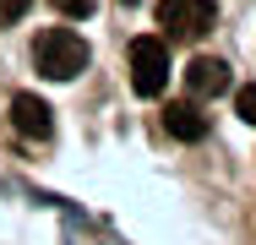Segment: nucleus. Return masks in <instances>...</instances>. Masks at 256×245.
Here are the masks:
<instances>
[{
    "label": "nucleus",
    "instance_id": "nucleus-1",
    "mask_svg": "<svg viewBox=\"0 0 256 245\" xmlns=\"http://www.w3.org/2000/svg\"><path fill=\"white\" fill-rule=\"evenodd\" d=\"M88 44H82V33H71V28H44L38 38H33V66L50 76V82H71V76H82L88 71Z\"/></svg>",
    "mask_w": 256,
    "mask_h": 245
},
{
    "label": "nucleus",
    "instance_id": "nucleus-2",
    "mask_svg": "<svg viewBox=\"0 0 256 245\" xmlns=\"http://www.w3.org/2000/svg\"><path fill=\"white\" fill-rule=\"evenodd\" d=\"M212 22H218L212 0H158V28L169 38H180V44H196Z\"/></svg>",
    "mask_w": 256,
    "mask_h": 245
},
{
    "label": "nucleus",
    "instance_id": "nucleus-3",
    "mask_svg": "<svg viewBox=\"0 0 256 245\" xmlns=\"http://www.w3.org/2000/svg\"><path fill=\"white\" fill-rule=\"evenodd\" d=\"M131 88L142 98H158L164 88H169V44L164 38H136L131 44Z\"/></svg>",
    "mask_w": 256,
    "mask_h": 245
},
{
    "label": "nucleus",
    "instance_id": "nucleus-4",
    "mask_svg": "<svg viewBox=\"0 0 256 245\" xmlns=\"http://www.w3.org/2000/svg\"><path fill=\"white\" fill-rule=\"evenodd\" d=\"M229 88H234V76H229V66H224L218 54H196V60L186 66V93L196 98V104H202V98H224Z\"/></svg>",
    "mask_w": 256,
    "mask_h": 245
},
{
    "label": "nucleus",
    "instance_id": "nucleus-5",
    "mask_svg": "<svg viewBox=\"0 0 256 245\" xmlns=\"http://www.w3.org/2000/svg\"><path fill=\"white\" fill-rule=\"evenodd\" d=\"M11 126H16V136H28V142H50L54 109L38 93H16V98H11Z\"/></svg>",
    "mask_w": 256,
    "mask_h": 245
},
{
    "label": "nucleus",
    "instance_id": "nucleus-6",
    "mask_svg": "<svg viewBox=\"0 0 256 245\" xmlns=\"http://www.w3.org/2000/svg\"><path fill=\"white\" fill-rule=\"evenodd\" d=\"M164 131L174 136V142H202L207 136V114L196 98H174L169 109H164Z\"/></svg>",
    "mask_w": 256,
    "mask_h": 245
},
{
    "label": "nucleus",
    "instance_id": "nucleus-7",
    "mask_svg": "<svg viewBox=\"0 0 256 245\" xmlns=\"http://www.w3.org/2000/svg\"><path fill=\"white\" fill-rule=\"evenodd\" d=\"M234 114H240L246 126H256V82H251V88H240V93H234Z\"/></svg>",
    "mask_w": 256,
    "mask_h": 245
},
{
    "label": "nucleus",
    "instance_id": "nucleus-8",
    "mask_svg": "<svg viewBox=\"0 0 256 245\" xmlns=\"http://www.w3.org/2000/svg\"><path fill=\"white\" fill-rule=\"evenodd\" d=\"M28 6H33V0H0V28H6V22H22Z\"/></svg>",
    "mask_w": 256,
    "mask_h": 245
},
{
    "label": "nucleus",
    "instance_id": "nucleus-9",
    "mask_svg": "<svg viewBox=\"0 0 256 245\" xmlns=\"http://www.w3.org/2000/svg\"><path fill=\"white\" fill-rule=\"evenodd\" d=\"M54 6H60L66 16H93V11H98V0H54Z\"/></svg>",
    "mask_w": 256,
    "mask_h": 245
},
{
    "label": "nucleus",
    "instance_id": "nucleus-10",
    "mask_svg": "<svg viewBox=\"0 0 256 245\" xmlns=\"http://www.w3.org/2000/svg\"><path fill=\"white\" fill-rule=\"evenodd\" d=\"M126 6H136V0H126Z\"/></svg>",
    "mask_w": 256,
    "mask_h": 245
}]
</instances>
